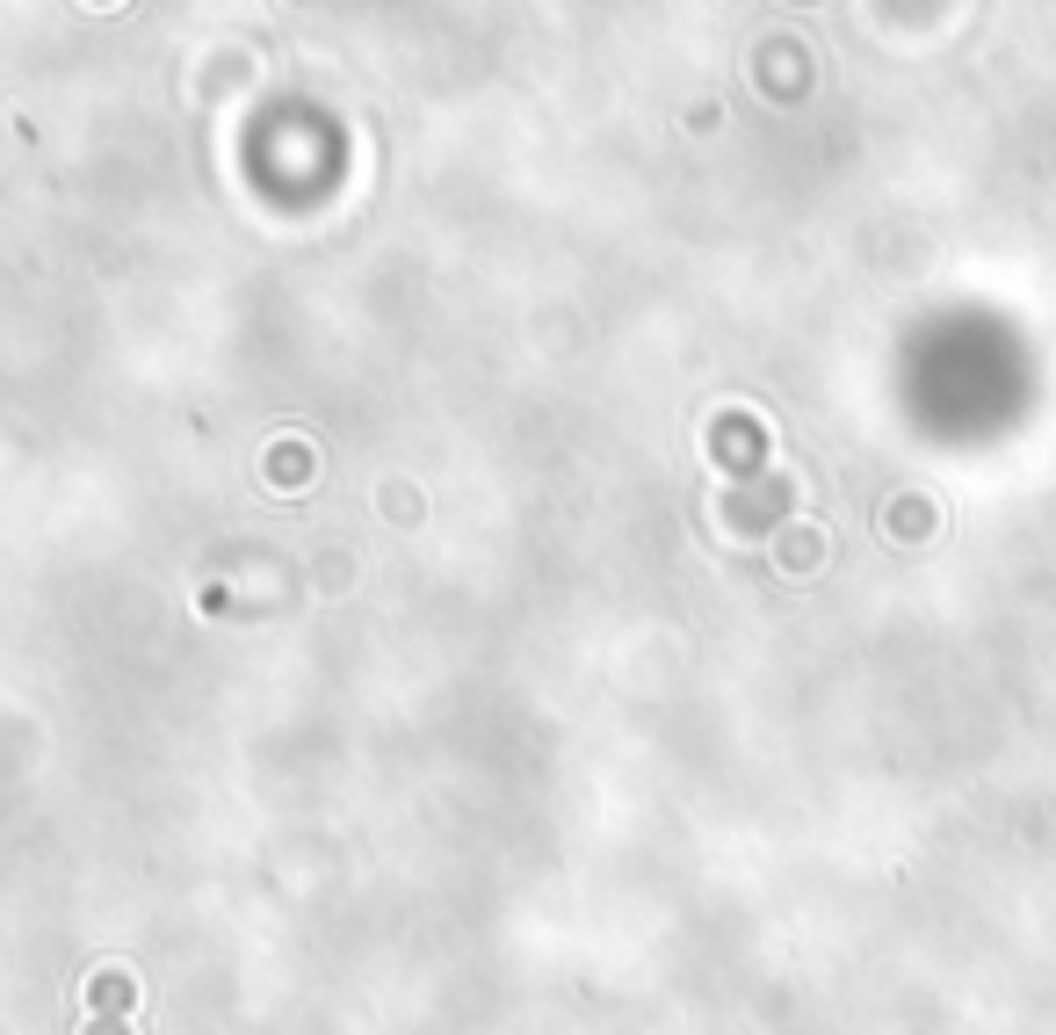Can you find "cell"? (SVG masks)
Masks as SVG:
<instances>
[{
  "label": "cell",
  "mask_w": 1056,
  "mask_h": 1035,
  "mask_svg": "<svg viewBox=\"0 0 1056 1035\" xmlns=\"http://www.w3.org/2000/svg\"><path fill=\"white\" fill-rule=\"evenodd\" d=\"M87 999L95 1007H131V978H109L102 970V978H87Z\"/></svg>",
  "instance_id": "1"
},
{
  "label": "cell",
  "mask_w": 1056,
  "mask_h": 1035,
  "mask_svg": "<svg viewBox=\"0 0 1056 1035\" xmlns=\"http://www.w3.org/2000/svg\"><path fill=\"white\" fill-rule=\"evenodd\" d=\"M116 1035H123V1028H116Z\"/></svg>",
  "instance_id": "2"
}]
</instances>
